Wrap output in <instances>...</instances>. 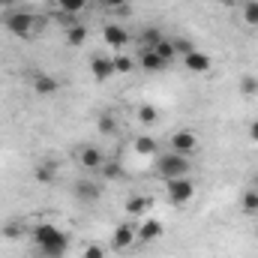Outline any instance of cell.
I'll use <instances>...</instances> for the list:
<instances>
[{
	"mask_svg": "<svg viewBox=\"0 0 258 258\" xmlns=\"http://www.w3.org/2000/svg\"><path fill=\"white\" fill-rule=\"evenodd\" d=\"M243 21L249 27H258V0H246L243 3Z\"/></svg>",
	"mask_w": 258,
	"mask_h": 258,
	"instance_id": "21",
	"label": "cell"
},
{
	"mask_svg": "<svg viewBox=\"0 0 258 258\" xmlns=\"http://www.w3.org/2000/svg\"><path fill=\"white\" fill-rule=\"evenodd\" d=\"M138 120H141V126H153V123L159 120V111L144 102V105H138Z\"/></svg>",
	"mask_w": 258,
	"mask_h": 258,
	"instance_id": "19",
	"label": "cell"
},
{
	"mask_svg": "<svg viewBox=\"0 0 258 258\" xmlns=\"http://www.w3.org/2000/svg\"><path fill=\"white\" fill-rule=\"evenodd\" d=\"M99 171L105 174V180H120V177H123V168H120V162H111V159H105Z\"/></svg>",
	"mask_w": 258,
	"mask_h": 258,
	"instance_id": "20",
	"label": "cell"
},
{
	"mask_svg": "<svg viewBox=\"0 0 258 258\" xmlns=\"http://www.w3.org/2000/svg\"><path fill=\"white\" fill-rule=\"evenodd\" d=\"M240 90H243L246 96H255V93H258V78H252V75H246V78L240 81Z\"/></svg>",
	"mask_w": 258,
	"mask_h": 258,
	"instance_id": "28",
	"label": "cell"
},
{
	"mask_svg": "<svg viewBox=\"0 0 258 258\" xmlns=\"http://www.w3.org/2000/svg\"><path fill=\"white\" fill-rule=\"evenodd\" d=\"M78 162H81L84 168H90V171H96V168H102V162H105V153H102L99 147H93V144H87V147H81V150H78Z\"/></svg>",
	"mask_w": 258,
	"mask_h": 258,
	"instance_id": "8",
	"label": "cell"
},
{
	"mask_svg": "<svg viewBox=\"0 0 258 258\" xmlns=\"http://www.w3.org/2000/svg\"><path fill=\"white\" fill-rule=\"evenodd\" d=\"M42 27H45V21L39 18V15H33V12H9L6 15V30L15 36V39H36L39 33H42Z\"/></svg>",
	"mask_w": 258,
	"mask_h": 258,
	"instance_id": "2",
	"label": "cell"
},
{
	"mask_svg": "<svg viewBox=\"0 0 258 258\" xmlns=\"http://www.w3.org/2000/svg\"><path fill=\"white\" fill-rule=\"evenodd\" d=\"M183 63H186V69H192V72H210V57L204 51H198V48L183 57Z\"/></svg>",
	"mask_w": 258,
	"mask_h": 258,
	"instance_id": "12",
	"label": "cell"
},
{
	"mask_svg": "<svg viewBox=\"0 0 258 258\" xmlns=\"http://www.w3.org/2000/svg\"><path fill=\"white\" fill-rule=\"evenodd\" d=\"M33 243L42 249V255L48 258H63L66 249H69V237L57 225H48V222H39L33 228Z\"/></svg>",
	"mask_w": 258,
	"mask_h": 258,
	"instance_id": "1",
	"label": "cell"
},
{
	"mask_svg": "<svg viewBox=\"0 0 258 258\" xmlns=\"http://www.w3.org/2000/svg\"><path fill=\"white\" fill-rule=\"evenodd\" d=\"M102 36H105V45H111V48H123L129 45V33L126 27H120V24H105V30H102Z\"/></svg>",
	"mask_w": 258,
	"mask_h": 258,
	"instance_id": "9",
	"label": "cell"
},
{
	"mask_svg": "<svg viewBox=\"0 0 258 258\" xmlns=\"http://www.w3.org/2000/svg\"><path fill=\"white\" fill-rule=\"evenodd\" d=\"M156 171L162 180H174V177H186L189 174V156L183 153H159L156 156Z\"/></svg>",
	"mask_w": 258,
	"mask_h": 258,
	"instance_id": "3",
	"label": "cell"
},
{
	"mask_svg": "<svg viewBox=\"0 0 258 258\" xmlns=\"http://www.w3.org/2000/svg\"><path fill=\"white\" fill-rule=\"evenodd\" d=\"M171 150H174V153H183V156H192L195 150H198L195 132H189V129H177V132L171 135Z\"/></svg>",
	"mask_w": 258,
	"mask_h": 258,
	"instance_id": "5",
	"label": "cell"
},
{
	"mask_svg": "<svg viewBox=\"0 0 258 258\" xmlns=\"http://www.w3.org/2000/svg\"><path fill=\"white\" fill-rule=\"evenodd\" d=\"M153 51L165 60V63H171L174 57H177V51H174V42H168V39H159L156 45H153Z\"/></svg>",
	"mask_w": 258,
	"mask_h": 258,
	"instance_id": "18",
	"label": "cell"
},
{
	"mask_svg": "<svg viewBox=\"0 0 258 258\" xmlns=\"http://www.w3.org/2000/svg\"><path fill=\"white\" fill-rule=\"evenodd\" d=\"M138 240V225H132V222H120L117 228H114V240H111V246L114 249H132V243Z\"/></svg>",
	"mask_w": 258,
	"mask_h": 258,
	"instance_id": "6",
	"label": "cell"
},
{
	"mask_svg": "<svg viewBox=\"0 0 258 258\" xmlns=\"http://www.w3.org/2000/svg\"><path fill=\"white\" fill-rule=\"evenodd\" d=\"M159 39H165V36H162V33L156 30V27H150V30H144V48H153V45H156Z\"/></svg>",
	"mask_w": 258,
	"mask_h": 258,
	"instance_id": "29",
	"label": "cell"
},
{
	"mask_svg": "<svg viewBox=\"0 0 258 258\" xmlns=\"http://www.w3.org/2000/svg\"><path fill=\"white\" fill-rule=\"evenodd\" d=\"M84 258H105V246H99V243H90V246L84 249Z\"/></svg>",
	"mask_w": 258,
	"mask_h": 258,
	"instance_id": "31",
	"label": "cell"
},
{
	"mask_svg": "<svg viewBox=\"0 0 258 258\" xmlns=\"http://www.w3.org/2000/svg\"><path fill=\"white\" fill-rule=\"evenodd\" d=\"M66 42H69V45H84V42H87V27H84V24H72V27L66 30Z\"/></svg>",
	"mask_w": 258,
	"mask_h": 258,
	"instance_id": "16",
	"label": "cell"
},
{
	"mask_svg": "<svg viewBox=\"0 0 258 258\" xmlns=\"http://www.w3.org/2000/svg\"><path fill=\"white\" fill-rule=\"evenodd\" d=\"M99 132H105V135H114V132H117V120H114L111 114H102V117H99Z\"/></svg>",
	"mask_w": 258,
	"mask_h": 258,
	"instance_id": "26",
	"label": "cell"
},
{
	"mask_svg": "<svg viewBox=\"0 0 258 258\" xmlns=\"http://www.w3.org/2000/svg\"><path fill=\"white\" fill-rule=\"evenodd\" d=\"M243 210H246V213H258V192L243 195Z\"/></svg>",
	"mask_w": 258,
	"mask_h": 258,
	"instance_id": "30",
	"label": "cell"
},
{
	"mask_svg": "<svg viewBox=\"0 0 258 258\" xmlns=\"http://www.w3.org/2000/svg\"><path fill=\"white\" fill-rule=\"evenodd\" d=\"M90 72H93L96 81H108V78H114V75H117V72H114V57L93 54V57H90Z\"/></svg>",
	"mask_w": 258,
	"mask_h": 258,
	"instance_id": "7",
	"label": "cell"
},
{
	"mask_svg": "<svg viewBox=\"0 0 258 258\" xmlns=\"http://www.w3.org/2000/svg\"><path fill=\"white\" fill-rule=\"evenodd\" d=\"M150 207V198H144V195H132L126 201V213L129 216H138V213H144Z\"/></svg>",
	"mask_w": 258,
	"mask_h": 258,
	"instance_id": "17",
	"label": "cell"
},
{
	"mask_svg": "<svg viewBox=\"0 0 258 258\" xmlns=\"http://www.w3.org/2000/svg\"><path fill=\"white\" fill-rule=\"evenodd\" d=\"M102 6L108 12H117V15H126L129 12V0H102Z\"/></svg>",
	"mask_w": 258,
	"mask_h": 258,
	"instance_id": "25",
	"label": "cell"
},
{
	"mask_svg": "<svg viewBox=\"0 0 258 258\" xmlns=\"http://www.w3.org/2000/svg\"><path fill=\"white\" fill-rule=\"evenodd\" d=\"M54 171H57L54 162H45V165H39V168L33 171V177H36L39 183H51V180H54Z\"/></svg>",
	"mask_w": 258,
	"mask_h": 258,
	"instance_id": "22",
	"label": "cell"
},
{
	"mask_svg": "<svg viewBox=\"0 0 258 258\" xmlns=\"http://www.w3.org/2000/svg\"><path fill=\"white\" fill-rule=\"evenodd\" d=\"M9 6H12V0H0V12H3V9H9Z\"/></svg>",
	"mask_w": 258,
	"mask_h": 258,
	"instance_id": "34",
	"label": "cell"
},
{
	"mask_svg": "<svg viewBox=\"0 0 258 258\" xmlns=\"http://www.w3.org/2000/svg\"><path fill=\"white\" fill-rule=\"evenodd\" d=\"M174 51H177V57H186V54H189V51H195V48H192V42H189V39L177 36V39H174Z\"/></svg>",
	"mask_w": 258,
	"mask_h": 258,
	"instance_id": "27",
	"label": "cell"
},
{
	"mask_svg": "<svg viewBox=\"0 0 258 258\" xmlns=\"http://www.w3.org/2000/svg\"><path fill=\"white\" fill-rule=\"evenodd\" d=\"M18 234H21L18 222H9V225H3V237H18Z\"/></svg>",
	"mask_w": 258,
	"mask_h": 258,
	"instance_id": "32",
	"label": "cell"
},
{
	"mask_svg": "<svg viewBox=\"0 0 258 258\" xmlns=\"http://www.w3.org/2000/svg\"><path fill=\"white\" fill-rule=\"evenodd\" d=\"M57 6H60L63 12H69V15H75V12H81V9L87 6V0H57Z\"/></svg>",
	"mask_w": 258,
	"mask_h": 258,
	"instance_id": "24",
	"label": "cell"
},
{
	"mask_svg": "<svg viewBox=\"0 0 258 258\" xmlns=\"http://www.w3.org/2000/svg\"><path fill=\"white\" fill-rule=\"evenodd\" d=\"M159 234H162V222H159V219H147V222L138 225V240H141V243H150V240H156Z\"/></svg>",
	"mask_w": 258,
	"mask_h": 258,
	"instance_id": "11",
	"label": "cell"
},
{
	"mask_svg": "<svg viewBox=\"0 0 258 258\" xmlns=\"http://www.w3.org/2000/svg\"><path fill=\"white\" fill-rule=\"evenodd\" d=\"M132 69H135V60H132V57H126V54H117V57H114V72H117V75H129Z\"/></svg>",
	"mask_w": 258,
	"mask_h": 258,
	"instance_id": "23",
	"label": "cell"
},
{
	"mask_svg": "<svg viewBox=\"0 0 258 258\" xmlns=\"http://www.w3.org/2000/svg\"><path fill=\"white\" fill-rule=\"evenodd\" d=\"M249 138H252V141H258V120H252V123H249Z\"/></svg>",
	"mask_w": 258,
	"mask_h": 258,
	"instance_id": "33",
	"label": "cell"
},
{
	"mask_svg": "<svg viewBox=\"0 0 258 258\" xmlns=\"http://www.w3.org/2000/svg\"><path fill=\"white\" fill-rule=\"evenodd\" d=\"M138 63H141V69H147V72H159V69H165V60L153 51V48H144L141 51V57H138Z\"/></svg>",
	"mask_w": 258,
	"mask_h": 258,
	"instance_id": "13",
	"label": "cell"
},
{
	"mask_svg": "<svg viewBox=\"0 0 258 258\" xmlns=\"http://www.w3.org/2000/svg\"><path fill=\"white\" fill-rule=\"evenodd\" d=\"M165 192H168L171 204H186V201H192L195 186H192V180H186V177H174V180H165Z\"/></svg>",
	"mask_w": 258,
	"mask_h": 258,
	"instance_id": "4",
	"label": "cell"
},
{
	"mask_svg": "<svg viewBox=\"0 0 258 258\" xmlns=\"http://www.w3.org/2000/svg\"><path fill=\"white\" fill-rule=\"evenodd\" d=\"M132 147H135V153H141V156H153V153H159V144H156L153 135H138Z\"/></svg>",
	"mask_w": 258,
	"mask_h": 258,
	"instance_id": "15",
	"label": "cell"
},
{
	"mask_svg": "<svg viewBox=\"0 0 258 258\" xmlns=\"http://www.w3.org/2000/svg\"><path fill=\"white\" fill-rule=\"evenodd\" d=\"M75 195H78V201L93 204V201L99 198V183H93V180H78V183H75Z\"/></svg>",
	"mask_w": 258,
	"mask_h": 258,
	"instance_id": "10",
	"label": "cell"
},
{
	"mask_svg": "<svg viewBox=\"0 0 258 258\" xmlns=\"http://www.w3.org/2000/svg\"><path fill=\"white\" fill-rule=\"evenodd\" d=\"M33 90H36L39 96H51V93L60 90V84H57V78H51V75H36V78H33Z\"/></svg>",
	"mask_w": 258,
	"mask_h": 258,
	"instance_id": "14",
	"label": "cell"
}]
</instances>
